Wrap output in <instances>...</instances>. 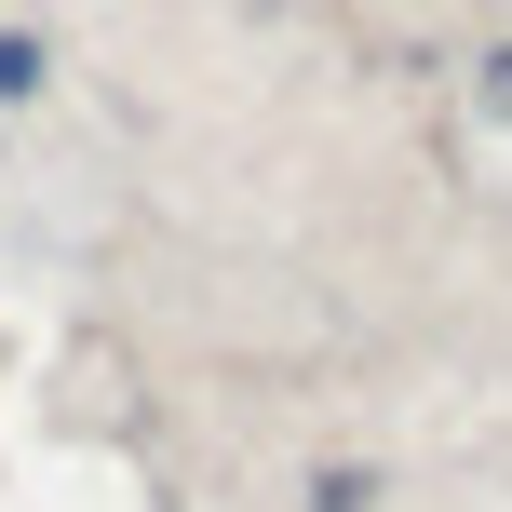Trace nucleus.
<instances>
[{"label":"nucleus","instance_id":"1","mask_svg":"<svg viewBox=\"0 0 512 512\" xmlns=\"http://www.w3.org/2000/svg\"><path fill=\"white\" fill-rule=\"evenodd\" d=\"M27 81H41V41L14 27V41H0V95H27Z\"/></svg>","mask_w":512,"mask_h":512}]
</instances>
